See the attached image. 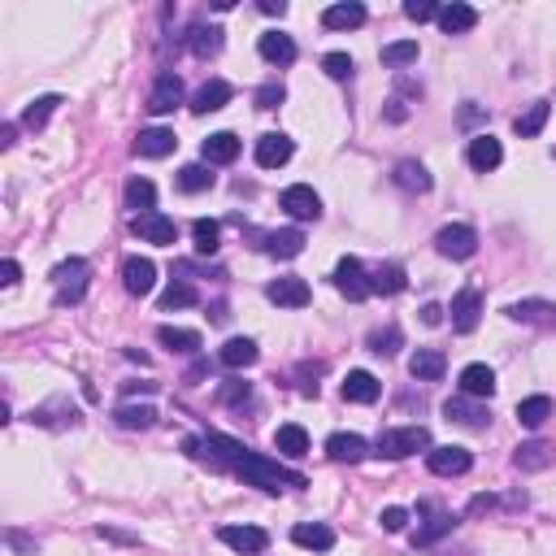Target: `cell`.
<instances>
[{"mask_svg":"<svg viewBox=\"0 0 556 556\" xmlns=\"http://www.w3.org/2000/svg\"><path fill=\"white\" fill-rule=\"evenodd\" d=\"M192 457H209L213 465H226V470H235L239 478H248L253 487L261 491H287V487H309V478L296 474V470H283L278 461H265L261 452L253 448H243L235 439L226 435H204V439H187L183 443Z\"/></svg>","mask_w":556,"mask_h":556,"instance_id":"cell-1","label":"cell"},{"mask_svg":"<svg viewBox=\"0 0 556 556\" xmlns=\"http://www.w3.org/2000/svg\"><path fill=\"white\" fill-rule=\"evenodd\" d=\"M374 452L387 461L413 457V452H431V431H426V426H392V431H378Z\"/></svg>","mask_w":556,"mask_h":556,"instance_id":"cell-2","label":"cell"},{"mask_svg":"<svg viewBox=\"0 0 556 556\" xmlns=\"http://www.w3.org/2000/svg\"><path fill=\"white\" fill-rule=\"evenodd\" d=\"M87 278H92V265L83 257L61 261L53 270V292H57V304H79L87 296Z\"/></svg>","mask_w":556,"mask_h":556,"instance_id":"cell-3","label":"cell"},{"mask_svg":"<svg viewBox=\"0 0 556 556\" xmlns=\"http://www.w3.org/2000/svg\"><path fill=\"white\" fill-rule=\"evenodd\" d=\"M131 235L148 239V243H157V248H174L179 226H174V218H165L161 209H153V213H139V218H131Z\"/></svg>","mask_w":556,"mask_h":556,"instance_id":"cell-4","label":"cell"},{"mask_svg":"<svg viewBox=\"0 0 556 556\" xmlns=\"http://www.w3.org/2000/svg\"><path fill=\"white\" fill-rule=\"evenodd\" d=\"M435 248L443 253V257H452V261L474 257V253H478L474 226H465V222H452V226H443V231L435 235Z\"/></svg>","mask_w":556,"mask_h":556,"instance_id":"cell-5","label":"cell"},{"mask_svg":"<svg viewBox=\"0 0 556 556\" xmlns=\"http://www.w3.org/2000/svg\"><path fill=\"white\" fill-rule=\"evenodd\" d=\"M426 465H431V474H439V478H461V474H470L474 457H470V448L443 443V448H431V452H426Z\"/></svg>","mask_w":556,"mask_h":556,"instance_id":"cell-6","label":"cell"},{"mask_svg":"<svg viewBox=\"0 0 556 556\" xmlns=\"http://www.w3.org/2000/svg\"><path fill=\"white\" fill-rule=\"evenodd\" d=\"M179 104H183V79L165 70V74H157V83H153V92H148V104H144V109H148L153 118H165V114H174Z\"/></svg>","mask_w":556,"mask_h":556,"instance_id":"cell-7","label":"cell"},{"mask_svg":"<svg viewBox=\"0 0 556 556\" xmlns=\"http://www.w3.org/2000/svg\"><path fill=\"white\" fill-rule=\"evenodd\" d=\"M335 287H339V296H348L352 304H361L365 296H374V292H370V278H365V265H361L357 257H343L335 265Z\"/></svg>","mask_w":556,"mask_h":556,"instance_id":"cell-8","label":"cell"},{"mask_svg":"<svg viewBox=\"0 0 556 556\" xmlns=\"http://www.w3.org/2000/svg\"><path fill=\"white\" fill-rule=\"evenodd\" d=\"M218 539L226 548H235L239 556H261L270 548V535H265L261 526H222Z\"/></svg>","mask_w":556,"mask_h":556,"instance_id":"cell-9","label":"cell"},{"mask_svg":"<svg viewBox=\"0 0 556 556\" xmlns=\"http://www.w3.org/2000/svg\"><path fill=\"white\" fill-rule=\"evenodd\" d=\"M265 296L274 300L278 309H304L309 300H313V292H309V283L296 274H287V278H274L270 287H265Z\"/></svg>","mask_w":556,"mask_h":556,"instance_id":"cell-10","label":"cell"},{"mask_svg":"<svg viewBox=\"0 0 556 556\" xmlns=\"http://www.w3.org/2000/svg\"><path fill=\"white\" fill-rule=\"evenodd\" d=\"M283 209H287L296 222H318L322 218L318 192H313V187H304V183H292V187L283 192Z\"/></svg>","mask_w":556,"mask_h":556,"instance_id":"cell-11","label":"cell"},{"mask_svg":"<svg viewBox=\"0 0 556 556\" xmlns=\"http://www.w3.org/2000/svg\"><path fill=\"white\" fill-rule=\"evenodd\" d=\"M478 318H482V296H478L474 287H461L457 296H452V331L470 335V331H478Z\"/></svg>","mask_w":556,"mask_h":556,"instance_id":"cell-12","label":"cell"},{"mask_svg":"<svg viewBox=\"0 0 556 556\" xmlns=\"http://www.w3.org/2000/svg\"><path fill=\"white\" fill-rule=\"evenodd\" d=\"M122 287H126L131 296H148V292L157 287V265L148 257H126L122 261Z\"/></svg>","mask_w":556,"mask_h":556,"instance_id":"cell-13","label":"cell"},{"mask_svg":"<svg viewBox=\"0 0 556 556\" xmlns=\"http://www.w3.org/2000/svg\"><path fill=\"white\" fill-rule=\"evenodd\" d=\"M292 153H296V144L283 135V131H265V135L257 139V165L261 170H278V165H287Z\"/></svg>","mask_w":556,"mask_h":556,"instance_id":"cell-14","label":"cell"},{"mask_svg":"<svg viewBox=\"0 0 556 556\" xmlns=\"http://www.w3.org/2000/svg\"><path fill=\"white\" fill-rule=\"evenodd\" d=\"M509 318L526 322V326L556 331V304H548V300H517V304H509Z\"/></svg>","mask_w":556,"mask_h":556,"instance_id":"cell-15","label":"cell"},{"mask_svg":"<svg viewBox=\"0 0 556 556\" xmlns=\"http://www.w3.org/2000/svg\"><path fill=\"white\" fill-rule=\"evenodd\" d=\"M443 417H448V422H461V426H470V431H487V426H491V413H487V409H478L470 396H452L448 404H443Z\"/></svg>","mask_w":556,"mask_h":556,"instance_id":"cell-16","label":"cell"},{"mask_svg":"<svg viewBox=\"0 0 556 556\" xmlns=\"http://www.w3.org/2000/svg\"><path fill=\"white\" fill-rule=\"evenodd\" d=\"M235 96V87L226 79H209L204 87H196V96H192V114H218L222 104H231Z\"/></svg>","mask_w":556,"mask_h":556,"instance_id":"cell-17","label":"cell"},{"mask_svg":"<svg viewBox=\"0 0 556 556\" xmlns=\"http://www.w3.org/2000/svg\"><path fill=\"white\" fill-rule=\"evenodd\" d=\"M465 157H470V165H474L478 174H487V170H496L500 161H504V148H500L496 135H487V131H482V135L470 139V153H465Z\"/></svg>","mask_w":556,"mask_h":556,"instance_id":"cell-18","label":"cell"},{"mask_svg":"<svg viewBox=\"0 0 556 556\" xmlns=\"http://www.w3.org/2000/svg\"><path fill=\"white\" fill-rule=\"evenodd\" d=\"M174 148H179V139H174V131H165V126H153V131H139V139H135V153H139V157H148V161L170 157Z\"/></svg>","mask_w":556,"mask_h":556,"instance_id":"cell-19","label":"cell"},{"mask_svg":"<svg viewBox=\"0 0 556 556\" xmlns=\"http://www.w3.org/2000/svg\"><path fill=\"white\" fill-rule=\"evenodd\" d=\"M292 543L309 548V552H331L335 548V531L326 521H300L296 531H292Z\"/></svg>","mask_w":556,"mask_h":556,"instance_id":"cell-20","label":"cell"},{"mask_svg":"<svg viewBox=\"0 0 556 556\" xmlns=\"http://www.w3.org/2000/svg\"><path fill=\"white\" fill-rule=\"evenodd\" d=\"M461 396H470V400L496 396V374H491V365H465V370H461Z\"/></svg>","mask_w":556,"mask_h":556,"instance_id":"cell-21","label":"cell"},{"mask_svg":"<svg viewBox=\"0 0 556 556\" xmlns=\"http://www.w3.org/2000/svg\"><path fill=\"white\" fill-rule=\"evenodd\" d=\"M326 452H331V461H348V465H357V461L370 457V443L361 435H352V431H339V435L326 439Z\"/></svg>","mask_w":556,"mask_h":556,"instance_id":"cell-22","label":"cell"},{"mask_svg":"<svg viewBox=\"0 0 556 556\" xmlns=\"http://www.w3.org/2000/svg\"><path fill=\"white\" fill-rule=\"evenodd\" d=\"M257 53L270 61V65H292V61H296V40L283 35V31H265L257 40Z\"/></svg>","mask_w":556,"mask_h":556,"instance_id":"cell-23","label":"cell"},{"mask_svg":"<svg viewBox=\"0 0 556 556\" xmlns=\"http://www.w3.org/2000/svg\"><path fill=\"white\" fill-rule=\"evenodd\" d=\"M239 135H231V131H218V135L204 139V148H200V157H204V165H231V161L239 157Z\"/></svg>","mask_w":556,"mask_h":556,"instance_id":"cell-24","label":"cell"},{"mask_svg":"<svg viewBox=\"0 0 556 556\" xmlns=\"http://www.w3.org/2000/svg\"><path fill=\"white\" fill-rule=\"evenodd\" d=\"M443 370H448V357L439 348H417L413 357H409V374L417 382H435V378H443Z\"/></svg>","mask_w":556,"mask_h":556,"instance_id":"cell-25","label":"cell"},{"mask_svg":"<svg viewBox=\"0 0 556 556\" xmlns=\"http://www.w3.org/2000/svg\"><path fill=\"white\" fill-rule=\"evenodd\" d=\"M439 26H443L448 35H465V31H474L478 26V9L474 5L452 0V5H443V9H439Z\"/></svg>","mask_w":556,"mask_h":556,"instance_id":"cell-26","label":"cell"},{"mask_svg":"<svg viewBox=\"0 0 556 556\" xmlns=\"http://www.w3.org/2000/svg\"><path fill=\"white\" fill-rule=\"evenodd\" d=\"M257 343L253 339H226L218 348V361L226 365V370H248V365H257Z\"/></svg>","mask_w":556,"mask_h":556,"instance_id":"cell-27","label":"cell"},{"mask_svg":"<svg viewBox=\"0 0 556 556\" xmlns=\"http://www.w3.org/2000/svg\"><path fill=\"white\" fill-rule=\"evenodd\" d=\"M404 287H409V274H404V265H396V261L378 265L374 278H370V292L374 296H400Z\"/></svg>","mask_w":556,"mask_h":556,"instance_id":"cell-28","label":"cell"},{"mask_svg":"<svg viewBox=\"0 0 556 556\" xmlns=\"http://www.w3.org/2000/svg\"><path fill=\"white\" fill-rule=\"evenodd\" d=\"M378 378L370 370H352V374L343 378V400H352V404H374L378 400Z\"/></svg>","mask_w":556,"mask_h":556,"instance_id":"cell-29","label":"cell"},{"mask_svg":"<svg viewBox=\"0 0 556 556\" xmlns=\"http://www.w3.org/2000/svg\"><path fill=\"white\" fill-rule=\"evenodd\" d=\"M261 248L270 253V257H300L304 253V231H270V235H261Z\"/></svg>","mask_w":556,"mask_h":556,"instance_id":"cell-30","label":"cell"},{"mask_svg":"<svg viewBox=\"0 0 556 556\" xmlns=\"http://www.w3.org/2000/svg\"><path fill=\"white\" fill-rule=\"evenodd\" d=\"M365 22V5L357 0H348V5H331L326 14H322V26H331V31H352Z\"/></svg>","mask_w":556,"mask_h":556,"instance_id":"cell-31","label":"cell"},{"mask_svg":"<svg viewBox=\"0 0 556 556\" xmlns=\"http://www.w3.org/2000/svg\"><path fill=\"white\" fill-rule=\"evenodd\" d=\"M548 114H552V104H548V100H535V104H531L526 114H517V118H513V131H517L521 139H535L539 131L548 126Z\"/></svg>","mask_w":556,"mask_h":556,"instance_id":"cell-32","label":"cell"},{"mask_svg":"<svg viewBox=\"0 0 556 556\" xmlns=\"http://www.w3.org/2000/svg\"><path fill=\"white\" fill-rule=\"evenodd\" d=\"M157 339L170 348V352H187V357H196L200 352V331H183V326H161Z\"/></svg>","mask_w":556,"mask_h":556,"instance_id":"cell-33","label":"cell"},{"mask_svg":"<svg viewBox=\"0 0 556 556\" xmlns=\"http://www.w3.org/2000/svg\"><path fill=\"white\" fill-rule=\"evenodd\" d=\"M274 448L283 452V457H304L309 452V435H304V426H278L274 431Z\"/></svg>","mask_w":556,"mask_h":556,"instance_id":"cell-34","label":"cell"},{"mask_svg":"<svg viewBox=\"0 0 556 556\" xmlns=\"http://www.w3.org/2000/svg\"><path fill=\"white\" fill-rule=\"evenodd\" d=\"M114 422H118L122 431H148L157 422V409L153 404H122L118 413H114Z\"/></svg>","mask_w":556,"mask_h":556,"instance_id":"cell-35","label":"cell"},{"mask_svg":"<svg viewBox=\"0 0 556 556\" xmlns=\"http://www.w3.org/2000/svg\"><path fill=\"white\" fill-rule=\"evenodd\" d=\"M153 204H157V187H153V179L126 183V209H135V218L139 213H153Z\"/></svg>","mask_w":556,"mask_h":556,"instance_id":"cell-36","label":"cell"},{"mask_svg":"<svg viewBox=\"0 0 556 556\" xmlns=\"http://www.w3.org/2000/svg\"><path fill=\"white\" fill-rule=\"evenodd\" d=\"M548 417H552V400L548 396H526L521 404H517V422H521V426H531V431H539Z\"/></svg>","mask_w":556,"mask_h":556,"instance_id":"cell-37","label":"cell"},{"mask_svg":"<svg viewBox=\"0 0 556 556\" xmlns=\"http://www.w3.org/2000/svg\"><path fill=\"white\" fill-rule=\"evenodd\" d=\"M57 109H61V96L31 100V104H26V114H22V126H26V131H44V126H48V118H53Z\"/></svg>","mask_w":556,"mask_h":556,"instance_id":"cell-38","label":"cell"},{"mask_svg":"<svg viewBox=\"0 0 556 556\" xmlns=\"http://www.w3.org/2000/svg\"><path fill=\"white\" fill-rule=\"evenodd\" d=\"M396 183L404 187V192H431V174H426V165H422V161H400Z\"/></svg>","mask_w":556,"mask_h":556,"instance_id":"cell-39","label":"cell"},{"mask_svg":"<svg viewBox=\"0 0 556 556\" xmlns=\"http://www.w3.org/2000/svg\"><path fill=\"white\" fill-rule=\"evenodd\" d=\"M452 526H457V517H452V513H435L426 526H417L413 543H417V548H431L439 535H452Z\"/></svg>","mask_w":556,"mask_h":556,"instance_id":"cell-40","label":"cell"},{"mask_svg":"<svg viewBox=\"0 0 556 556\" xmlns=\"http://www.w3.org/2000/svg\"><path fill=\"white\" fill-rule=\"evenodd\" d=\"M192 53L196 57H218L222 53V31L218 26H192Z\"/></svg>","mask_w":556,"mask_h":556,"instance_id":"cell-41","label":"cell"},{"mask_svg":"<svg viewBox=\"0 0 556 556\" xmlns=\"http://www.w3.org/2000/svg\"><path fill=\"white\" fill-rule=\"evenodd\" d=\"M196 300H200L196 287H192V283H183V278H174V283L161 292V309L170 313V309H187V304H196Z\"/></svg>","mask_w":556,"mask_h":556,"instance_id":"cell-42","label":"cell"},{"mask_svg":"<svg viewBox=\"0 0 556 556\" xmlns=\"http://www.w3.org/2000/svg\"><path fill=\"white\" fill-rule=\"evenodd\" d=\"M192 239H196V253L213 257V253H218V239H222V226L213 218H200L196 226H192Z\"/></svg>","mask_w":556,"mask_h":556,"instance_id":"cell-43","label":"cell"},{"mask_svg":"<svg viewBox=\"0 0 556 556\" xmlns=\"http://www.w3.org/2000/svg\"><path fill=\"white\" fill-rule=\"evenodd\" d=\"M378 61H382V65H392V70H396V65H413V61H417V40L387 44V48L378 53Z\"/></svg>","mask_w":556,"mask_h":556,"instance_id":"cell-44","label":"cell"},{"mask_svg":"<svg viewBox=\"0 0 556 556\" xmlns=\"http://www.w3.org/2000/svg\"><path fill=\"white\" fill-rule=\"evenodd\" d=\"M517 470H543L548 465V443H539V439H531V443H521L513 452Z\"/></svg>","mask_w":556,"mask_h":556,"instance_id":"cell-45","label":"cell"},{"mask_svg":"<svg viewBox=\"0 0 556 556\" xmlns=\"http://www.w3.org/2000/svg\"><path fill=\"white\" fill-rule=\"evenodd\" d=\"M179 187H183V192H192V196H196V192H209V187H213L209 165H183V170H179Z\"/></svg>","mask_w":556,"mask_h":556,"instance_id":"cell-46","label":"cell"},{"mask_svg":"<svg viewBox=\"0 0 556 556\" xmlns=\"http://www.w3.org/2000/svg\"><path fill=\"white\" fill-rule=\"evenodd\" d=\"M400 343H404L400 326H387V331H374V335H370V352H378V357H392Z\"/></svg>","mask_w":556,"mask_h":556,"instance_id":"cell-47","label":"cell"},{"mask_svg":"<svg viewBox=\"0 0 556 556\" xmlns=\"http://www.w3.org/2000/svg\"><path fill=\"white\" fill-rule=\"evenodd\" d=\"M248 396H253V387H248L243 378H226L218 387V404H243Z\"/></svg>","mask_w":556,"mask_h":556,"instance_id":"cell-48","label":"cell"},{"mask_svg":"<svg viewBox=\"0 0 556 556\" xmlns=\"http://www.w3.org/2000/svg\"><path fill=\"white\" fill-rule=\"evenodd\" d=\"M322 70H326L331 79H348V74H352V57H348V53H326V57H322Z\"/></svg>","mask_w":556,"mask_h":556,"instance_id":"cell-49","label":"cell"},{"mask_svg":"<svg viewBox=\"0 0 556 556\" xmlns=\"http://www.w3.org/2000/svg\"><path fill=\"white\" fill-rule=\"evenodd\" d=\"M404 18L409 22H431V18H439V5L435 0H409V5H404Z\"/></svg>","mask_w":556,"mask_h":556,"instance_id":"cell-50","label":"cell"},{"mask_svg":"<svg viewBox=\"0 0 556 556\" xmlns=\"http://www.w3.org/2000/svg\"><path fill=\"white\" fill-rule=\"evenodd\" d=\"M378 521H382V531H387V535H400V531L409 526V513L392 504V509H382V517H378Z\"/></svg>","mask_w":556,"mask_h":556,"instance_id":"cell-51","label":"cell"},{"mask_svg":"<svg viewBox=\"0 0 556 556\" xmlns=\"http://www.w3.org/2000/svg\"><path fill=\"white\" fill-rule=\"evenodd\" d=\"M283 96H287V92H283V83H265V87L257 92V109H278Z\"/></svg>","mask_w":556,"mask_h":556,"instance_id":"cell-52","label":"cell"},{"mask_svg":"<svg viewBox=\"0 0 556 556\" xmlns=\"http://www.w3.org/2000/svg\"><path fill=\"white\" fill-rule=\"evenodd\" d=\"M18 278H22V265L14 257H5V265H0V283H5V287H14Z\"/></svg>","mask_w":556,"mask_h":556,"instance_id":"cell-53","label":"cell"},{"mask_svg":"<svg viewBox=\"0 0 556 556\" xmlns=\"http://www.w3.org/2000/svg\"><path fill=\"white\" fill-rule=\"evenodd\" d=\"M261 14H270V18H283V14H287V5H283V0H261Z\"/></svg>","mask_w":556,"mask_h":556,"instance_id":"cell-54","label":"cell"},{"mask_svg":"<svg viewBox=\"0 0 556 556\" xmlns=\"http://www.w3.org/2000/svg\"><path fill=\"white\" fill-rule=\"evenodd\" d=\"M422 322H426V326H439V322H443V309H439V304H426V309H422Z\"/></svg>","mask_w":556,"mask_h":556,"instance_id":"cell-55","label":"cell"},{"mask_svg":"<svg viewBox=\"0 0 556 556\" xmlns=\"http://www.w3.org/2000/svg\"><path fill=\"white\" fill-rule=\"evenodd\" d=\"M14 135H18V126H14V122H5V131H0V144L9 148V144H14Z\"/></svg>","mask_w":556,"mask_h":556,"instance_id":"cell-56","label":"cell"},{"mask_svg":"<svg viewBox=\"0 0 556 556\" xmlns=\"http://www.w3.org/2000/svg\"><path fill=\"white\" fill-rule=\"evenodd\" d=\"M9 543H14V548H22V552H26V548H35V543H31V539H22L18 531H9Z\"/></svg>","mask_w":556,"mask_h":556,"instance_id":"cell-57","label":"cell"},{"mask_svg":"<svg viewBox=\"0 0 556 556\" xmlns=\"http://www.w3.org/2000/svg\"><path fill=\"white\" fill-rule=\"evenodd\" d=\"M126 392L135 396V392H157V382H126Z\"/></svg>","mask_w":556,"mask_h":556,"instance_id":"cell-58","label":"cell"}]
</instances>
